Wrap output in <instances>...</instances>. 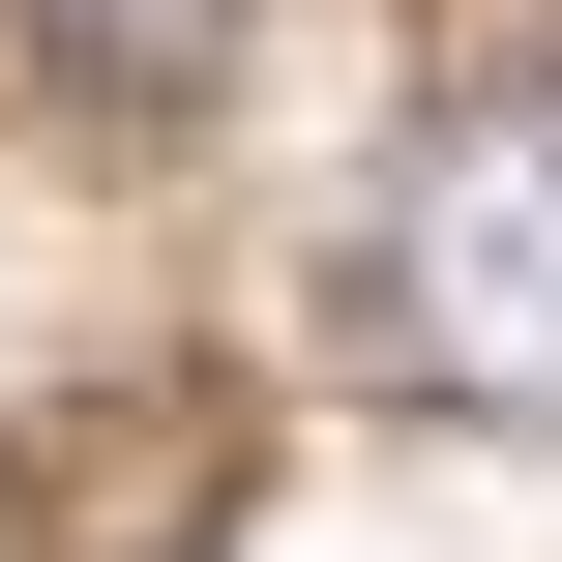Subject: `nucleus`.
<instances>
[{"label": "nucleus", "mask_w": 562, "mask_h": 562, "mask_svg": "<svg viewBox=\"0 0 562 562\" xmlns=\"http://www.w3.org/2000/svg\"><path fill=\"white\" fill-rule=\"evenodd\" d=\"M356 326H385V385H415V415L562 445V59L445 89V119L385 148V207H356Z\"/></svg>", "instance_id": "1"}, {"label": "nucleus", "mask_w": 562, "mask_h": 562, "mask_svg": "<svg viewBox=\"0 0 562 562\" xmlns=\"http://www.w3.org/2000/svg\"><path fill=\"white\" fill-rule=\"evenodd\" d=\"M30 59H59L89 119H178V89L237 59V0H30Z\"/></svg>", "instance_id": "2"}]
</instances>
